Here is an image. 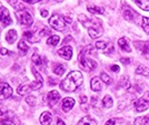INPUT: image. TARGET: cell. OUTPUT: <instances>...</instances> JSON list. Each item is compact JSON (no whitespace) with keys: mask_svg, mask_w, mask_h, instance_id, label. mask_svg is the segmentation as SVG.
Returning a JSON list of instances; mask_svg holds the SVG:
<instances>
[{"mask_svg":"<svg viewBox=\"0 0 149 125\" xmlns=\"http://www.w3.org/2000/svg\"><path fill=\"white\" fill-rule=\"evenodd\" d=\"M149 107V92H146L141 98L135 102V109L137 112H143Z\"/></svg>","mask_w":149,"mask_h":125,"instance_id":"obj_4","label":"cell"},{"mask_svg":"<svg viewBox=\"0 0 149 125\" xmlns=\"http://www.w3.org/2000/svg\"><path fill=\"white\" fill-rule=\"evenodd\" d=\"M57 1H59V2H61V1H62V0H57Z\"/></svg>","mask_w":149,"mask_h":125,"instance_id":"obj_44","label":"cell"},{"mask_svg":"<svg viewBox=\"0 0 149 125\" xmlns=\"http://www.w3.org/2000/svg\"><path fill=\"white\" fill-rule=\"evenodd\" d=\"M77 125H97V122L93 119H91L90 116H84V117L78 122Z\"/></svg>","mask_w":149,"mask_h":125,"instance_id":"obj_15","label":"cell"},{"mask_svg":"<svg viewBox=\"0 0 149 125\" xmlns=\"http://www.w3.org/2000/svg\"><path fill=\"white\" fill-rule=\"evenodd\" d=\"M49 25L52 27L55 30L58 31H62L66 28V21L63 20V17H60L58 14H54L51 18L49 19Z\"/></svg>","mask_w":149,"mask_h":125,"instance_id":"obj_3","label":"cell"},{"mask_svg":"<svg viewBox=\"0 0 149 125\" xmlns=\"http://www.w3.org/2000/svg\"><path fill=\"white\" fill-rule=\"evenodd\" d=\"M24 37L26 38V39H28L30 42H37V40L36 39H33V34H32V32L30 31H25L24 32Z\"/></svg>","mask_w":149,"mask_h":125,"instance_id":"obj_32","label":"cell"},{"mask_svg":"<svg viewBox=\"0 0 149 125\" xmlns=\"http://www.w3.org/2000/svg\"><path fill=\"white\" fill-rule=\"evenodd\" d=\"M115 123H116V121H115L113 119H110V120H108V121L106 122L105 125H115Z\"/></svg>","mask_w":149,"mask_h":125,"instance_id":"obj_38","label":"cell"},{"mask_svg":"<svg viewBox=\"0 0 149 125\" xmlns=\"http://www.w3.org/2000/svg\"><path fill=\"white\" fill-rule=\"evenodd\" d=\"M18 50L20 52V54H26L27 51L29 50V45L26 43L25 41H20L18 43Z\"/></svg>","mask_w":149,"mask_h":125,"instance_id":"obj_20","label":"cell"},{"mask_svg":"<svg viewBox=\"0 0 149 125\" xmlns=\"http://www.w3.org/2000/svg\"><path fill=\"white\" fill-rule=\"evenodd\" d=\"M6 40L8 43H13L17 40V31L16 30H9L6 36Z\"/></svg>","mask_w":149,"mask_h":125,"instance_id":"obj_17","label":"cell"},{"mask_svg":"<svg viewBox=\"0 0 149 125\" xmlns=\"http://www.w3.org/2000/svg\"><path fill=\"white\" fill-rule=\"evenodd\" d=\"M136 5L145 11H149V0H134Z\"/></svg>","mask_w":149,"mask_h":125,"instance_id":"obj_18","label":"cell"},{"mask_svg":"<svg viewBox=\"0 0 149 125\" xmlns=\"http://www.w3.org/2000/svg\"><path fill=\"white\" fill-rule=\"evenodd\" d=\"M9 3L13 6L16 9H19V10H22L24 9V6L22 3H19V0H9Z\"/></svg>","mask_w":149,"mask_h":125,"instance_id":"obj_29","label":"cell"},{"mask_svg":"<svg viewBox=\"0 0 149 125\" xmlns=\"http://www.w3.org/2000/svg\"><path fill=\"white\" fill-rule=\"evenodd\" d=\"M57 125H66V124H65V122H63L62 120L58 119L57 120Z\"/></svg>","mask_w":149,"mask_h":125,"instance_id":"obj_43","label":"cell"},{"mask_svg":"<svg viewBox=\"0 0 149 125\" xmlns=\"http://www.w3.org/2000/svg\"><path fill=\"white\" fill-rule=\"evenodd\" d=\"M0 31H1V29H0Z\"/></svg>","mask_w":149,"mask_h":125,"instance_id":"obj_45","label":"cell"},{"mask_svg":"<svg viewBox=\"0 0 149 125\" xmlns=\"http://www.w3.org/2000/svg\"><path fill=\"white\" fill-rule=\"evenodd\" d=\"M19 17V22L21 23L22 25H32V22H33V19L32 17L30 16V13L25 11V10H21V11H19L17 12Z\"/></svg>","mask_w":149,"mask_h":125,"instance_id":"obj_6","label":"cell"},{"mask_svg":"<svg viewBox=\"0 0 149 125\" xmlns=\"http://www.w3.org/2000/svg\"><path fill=\"white\" fill-rule=\"evenodd\" d=\"M17 91H18V94H20V95H25V94H27L28 92H30L31 90L28 84H22V85L19 87Z\"/></svg>","mask_w":149,"mask_h":125,"instance_id":"obj_22","label":"cell"},{"mask_svg":"<svg viewBox=\"0 0 149 125\" xmlns=\"http://www.w3.org/2000/svg\"><path fill=\"white\" fill-rule=\"evenodd\" d=\"M0 21L3 27H7V25H11L13 20L10 18V13H9V10L5 8V7H1L0 8Z\"/></svg>","mask_w":149,"mask_h":125,"instance_id":"obj_7","label":"cell"},{"mask_svg":"<svg viewBox=\"0 0 149 125\" xmlns=\"http://www.w3.org/2000/svg\"><path fill=\"white\" fill-rule=\"evenodd\" d=\"M79 65L82 70H86V71H93L97 68V62L93 61L91 59H89L86 56V54L81 51L80 56H79Z\"/></svg>","mask_w":149,"mask_h":125,"instance_id":"obj_2","label":"cell"},{"mask_svg":"<svg viewBox=\"0 0 149 125\" xmlns=\"http://www.w3.org/2000/svg\"><path fill=\"white\" fill-rule=\"evenodd\" d=\"M59 100H60V94H59V92L55 91V90L51 91V92H49L48 95H47L48 104H49V106H51V107L55 106L57 103L59 102Z\"/></svg>","mask_w":149,"mask_h":125,"instance_id":"obj_8","label":"cell"},{"mask_svg":"<svg viewBox=\"0 0 149 125\" xmlns=\"http://www.w3.org/2000/svg\"><path fill=\"white\" fill-rule=\"evenodd\" d=\"M60 41V37L59 36H51V37L47 40V43L50 45H57Z\"/></svg>","mask_w":149,"mask_h":125,"instance_id":"obj_24","label":"cell"},{"mask_svg":"<svg viewBox=\"0 0 149 125\" xmlns=\"http://www.w3.org/2000/svg\"><path fill=\"white\" fill-rule=\"evenodd\" d=\"M118 44H119V47H120L121 50L126 51V52H130L131 51L130 44H129L128 40H127L126 38H120V39L118 40Z\"/></svg>","mask_w":149,"mask_h":125,"instance_id":"obj_12","label":"cell"},{"mask_svg":"<svg viewBox=\"0 0 149 125\" xmlns=\"http://www.w3.org/2000/svg\"><path fill=\"white\" fill-rule=\"evenodd\" d=\"M9 53V51L7 50L6 48H0V54L1 56H7Z\"/></svg>","mask_w":149,"mask_h":125,"instance_id":"obj_36","label":"cell"},{"mask_svg":"<svg viewBox=\"0 0 149 125\" xmlns=\"http://www.w3.org/2000/svg\"><path fill=\"white\" fill-rule=\"evenodd\" d=\"M13 88L8 83H0V100H6L10 98L13 95Z\"/></svg>","mask_w":149,"mask_h":125,"instance_id":"obj_5","label":"cell"},{"mask_svg":"<svg viewBox=\"0 0 149 125\" xmlns=\"http://www.w3.org/2000/svg\"><path fill=\"white\" fill-rule=\"evenodd\" d=\"M90 87H91L93 91H96V92L100 91L101 90V81H100L99 78H97V76L93 78L91 82H90Z\"/></svg>","mask_w":149,"mask_h":125,"instance_id":"obj_13","label":"cell"},{"mask_svg":"<svg viewBox=\"0 0 149 125\" xmlns=\"http://www.w3.org/2000/svg\"><path fill=\"white\" fill-rule=\"evenodd\" d=\"M63 20H65L66 22H68V23H71V22H72V19H70L69 17H63Z\"/></svg>","mask_w":149,"mask_h":125,"instance_id":"obj_42","label":"cell"},{"mask_svg":"<svg viewBox=\"0 0 149 125\" xmlns=\"http://www.w3.org/2000/svg\"><path fill=\"white\" fill-rule=\"evenodd\" d=\"M39 121L42 125H50L51 122H52V115L49 112H44L40 115Z\"/></svg>","mask_w":149,"mask_h":125,"instance_id":"obj_11","label":"cell"},{"mask_svg":"<svg viewBox=\"0 0 149 125\" xmlns=\"http://www.w3.org/2000/svg\"><path fill=\"white\" fill-rule=\"evenodd\" d=\"M124 17L127 19V20H132V19H134V12H132V10L126 9L124 12Z\"/></svg>","mask_w":149,"mask_h":125,"instance_id":"obj_30","label":"cell"},{"mask_svg":"<svg viewBox=\"0 0 149 125\" xmlns=\"http://www.w3.org/2000/svg\"><path fill=\"white\" fill-rule=\"evenodd\" d=\"M22 1H25L27 3H30V5H35V3L40 2V1H42V0H22Z\"/></svg>","mask_w":149,"mask_h":125,"instance_id":"obj_35","label":"cell"},{"mask_svg":"<svg viewBox=\"0 0 149 125\" xmlns=\"http://www.w3.org/2000/svg\"><path fill=\"white\" fill-rule=\"evenodd\" d=\"M74 106V100L71 98H66L62 101V111L63 112H69L72 107Z\"/></svg>","mask_w":149,"mask_h":125,"instance_id":"obj_10","label":"cell"},{"mask_svg":"<svg viewBox=\"0 0 149 125\" xmlns=\"http://www.w3.org/2000/svg\"><path fill=\"white\" fill-rule=\"evenodd\" d=\"M65 65H62V64H56L55 65V68H54V72H55V74L57 75H62L65 73Z\"/></svg>","mask_w":149,"mask_h":125,"instance_id":"obj_23","label":"cell"},{"mask_svg":"<svg viewBox=\"0 0 149 125\" xmlns=\"http://www.w3.org/2000/svg\"><path fill=\"white\" fill-rule=\"evenodd\" d=\"M120 61L124 63V64H129L130 63V59L129 58H121Z\"/></svg>","mask_w":149,"mask_h":125,"instance_id":"obj_37","label":"cell"},{"mask_svg":"<svg viewBox=\"0 0 149 125\" xmlns=\"http://www.w3.org/2000/svg\"><path fill=\"white\" fill-rule=\"evenodd\" d=\"M100 78H101V81L104 82V83H106V84H110L111 83V78L107 74V73H105V72H102L100 74Z\"/></svg>","mask_w":149,"mask_h":125,"instance_id":"obj_28","label":"cell"},{"mask_svg":"<svg viewBox=\"0 0 149 125\" xmlns=\"http://www.w3.org/2000/svg\"><path fill=\"white\" fill-rule=\"evenodd\" d=\"M31 61L35 63L36 65H38V67H40L41 64H42V60H41V58L39 56V54H37V53H35L33 56H32V58H31Z\"/></svg>","mask_w":149,"mask_h":125,"instance_id":"obj_26","label":"cell"},{"mask_svg":"<svg viewBox=\"0 0 149 125\" xmlns=\"http://www.w3.org/2000/svg\"><path fill=\"white\" fill-rule=\"evenodd\" d=\"M143 29L147 34H149V18L147 17H143Z\"/></svg>","mask_w":149,"mask_h":125,"instance_id":"obj_27","label":"cell"},{"mask_svg":"<svg viewBox=\"0 0 149 125\" xmlns=\"http://www.w3.org/2000/svg\"><path fill=\"white\" fill-rule=\"evenodd\" d=\"M111 70L113 72H118L119 70H120V68H119L118 65H111Z\"/></svg>","mask_w":149,"mask_h":125,"instance_id":"obj_40","label":"cell"},{"mask_svg":"<svg viewBox=\"0 0 149 125\" xmlns=\"http://www.w3.org/2000/svg\"><path fill=\"white\" fill-rule=\"evenodd\" d=\"M135 125H149V117L148 116H140L136 119Z\"/></svg>","mask_w":149,"mask_h":125,"instance_id":"obj_21","label":"cell"},{"mask_svg":"<svg viewBox=\"0 0 149 125\" xmlns=\"http://www.w3.org/2000/svg\"><path fill=\"white\" fill-rule=\"evenodd\" d=\"M26 102H27L30 106H35V105H36V98L32 96V95H29V96L26 98Z\"/></svg>","mask_w":149,"mask_h":125,"instance_id":"obj_33","label":"cell"},{"mask_svg":"<svg viewBox=\"0 0 149 125\" xmlns=\"http://www.w3.org/2000/svg\"><path fill=\"white\" fill-rule=\"evenodd\" d=\"M88 11L90 13H95V14H102V13L105 12V9L104 8H100V7L89 6L88 7Z\"/></svg>","mask_w":149,"mask_h":125,"instance_id":"obj_19","label":"cell"},{"mask_svg":"<svg viewBox=\"0 0 149 125\" xmlns=\"http://www.w3.org/2000/svg\"><path fill=\"white\" fill-rule=\"evenodd\" d=\"M102 105H104V107H106V109H109V107L112 106V99L109 95H106L105 98H104V100H102Z\"/></svg>","mask_w":149,"mask_h":125,"instance_id":"obj_25","label":"cell"},{"mask_svg":"<svg viewBox=\"0 0 149 125\" xmlns=\"http://www.w3.org/2000/svg\"><path fill=\"white\" fill-rule=\"evenodd\" d=\"M108 47V43L106 41H98L96 42V48L100 49V50H106V48Z\"/></svg>","mask_w":149,"mask_h":125,"instance_id":"obj_31","label":"cell"},{"mask_svg":"<svg viewBox=\"0 0 149 125\" xmlns=\"http://www.w3.org/2000/svg\"><path fill=\"white\" fill-rule=\"evenodd\" d=\"M58 54L66 60H70L72 56V48L70 45H66L58 51Z\"/></svg>","mask_w":149,"mask_h":125,"instance_id":"obj_9","label":"cell"},{"mask_svg":"<svg viewBox=\"0 0 149 125\" xmlns=\"http://www.w3.org/2000/svg\"><path fill=\"white\" fill-rule=\"evenodd\" d=\"M80 102H81V104H82V103H86V102H87V96L81 95V96H80Z\"/></svg>","mask_w":149,"mask_h":125,"instance_id":"obj_39","label":"cell"},{"mask_svg":"<svg viewBox=\"0 0 149 125\" xmlns=\"http://www.w3.org/2000/svg\"><path fill=\"white\" fill-rule=\"evenodd\" d=\"M49 83L51 85H55L57 84V81H55V79H52V78H49Z\"/></svg>","mask_w":149,"mask_h":125,"instance_id":"obj_41","label":"cell"},{"mask_svg":"<svg viewBox=\"0 0 149 125\" xmlns=\"http://www.w3.org/2000/svg\"><path fill=\"white\" fill-rule=\"evenodd\" d=\"M136 73L143 75V76H146V78H149V67H146V65H143V64H140L136 69Z\"/></svg>","mask_w":149,"mask_h":125,"instance_id":"obj_16","label":"cell"},{"mask_svg":"<svg viewBox=\"0 0 149 125\" xmlns=\"http://www.w3.org/2000/svg\"><path fill=\"white\" fill-rule=\"evenodd\" d=\"M40 13H41V17H42V18H47V17H48V14H49L48 10H45V9H41Z\"/></svg>","mask_w":149,"mask_h":125,"instance_id":"obj_34","label":"cell"},{"mask_svg":"<svg viewBox=\"0 0 149 125\" xmlns=\"http://www.w3.org/2000/svg\"><path fill=\"white\" fill-rule=\"evenodd\" d=\"M84 82V78L80 71H71L66 79L61 82V88L67 92H74Z\"/></svg>","mask_w":149,"mask_h":125,"instance_id":"obj_1","label":"cell"},{"mask_svg":"<svg viewBox=\"0 0 149 125\" xmlns=\"http://www.w3.org/2000/svg\"><path fill=\"white\" fill-rule=\"evenodd\" d=\"M135 45L143 52V54H147L149 52V42H135Z\"/></svg>","mask_w":149,"mask_h":125,"instance_id":"obj_14","label":"cell"}]
</instances>
